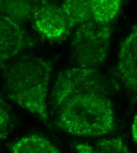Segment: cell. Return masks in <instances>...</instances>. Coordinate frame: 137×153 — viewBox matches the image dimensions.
I'll return each instance as SVG.
<instances>
[{
    "mask_svg": "<svg viewBox=\"0 0 137 153\" xmlns=\"http://www.w3.org/2000/svg\"><path fill=\"white\" fill-rule=\"evenodd\" d=\"M53 67L41 58L23 56L5 68L2 73L6 96L34 115L49 123L47 98Z\"/></svg>",
    "mask_w": 137,
    "mask_h": 153,
    "instance_id": "6da1fadb",
    "label": "cell"
},
{
    "mask_svg": "<svg viewBox=\"0 0 137 153\" xmlns=\"http://www.w3.org/2000/svg\"><path fill=\"white\" fill-rule=\"evenodd\" d=\"M107 87L97 68L74 67L59 74L51 94L53 108L58 110L69 98L85 93H97L106 96Z\"/></svg>",
    "mask_w": 137,
    "mask_h": 153,
    "instance_id": "277c9868",
    "label": "cell"
},
{
    "mask_svg": "<svg viewBox=\"0 0 137 153\" xmlns=\"http://www.w3.org/2000/svg\"><path fill=\"white\" fill-rule=\"evenodd\" d=\"M112 30L109 24L91 20L77 28L70 47V56L75 67L97 68L107 57Z\"/></svg>",
    "mask_w": 137,
    "mask_h": 153,
    "instance_id": "3957f363",
    "label": "cell"
},
{
    "mask_svg": "<svg viewBox=\"0 0 137 153\" xmlns=\"http://www.w3.org/2000/svg\"><path fill=\"white\" fill-rule=\"evenodd\" d=\"M34 40L20 24L0 14V57L4 60L32 47Z\"/></svg>",
    "mask_w": 137,
    "mask_h": 153,
    "instance_id": "8992f818",
    "label": "cell"
},
{
    "mask_svg": "<svg viewBox=\"0 0 137 153\" xmlns=\"http://www.w3.org/2000/svg\"><path fill=\"white\" fill-rule=\"evenodd\" d=\"M16 117L10 105L0 93V140L7 138L14 131Z\"/></svg>",
    "mask_w": 137,
    "mask_h": 153,
    "instance_id": "4fadbf2b",
    "label": "cell"
},
{
    "mask_svg": "<svg viewBox=\"0 0 137 153\" xmlns=\"http://www.w3.org/2000/svg\"><path fill=\"white\" fill-rule=\"evenodd\" d=\"M31 19L35 30L49 40L61 39L70 30L61 7L53 2L38 1Z\"/></svg>",
    "mask_w": 137,
    "mask_h": 153,
    "instance_id": "5b68a950",
    "label": "cell"
},
{
    "mask_svg": "<svg viewBox=\"0 0 137 153\" xmlns=\"http://www.w3.org/2000/svg\"><path fill=\"white\" fill-rule=\"evenodd\" d=\"M38 1L0 0V14L21 24L32 19Z\"/></svg>",
    "mask_w": 137,
    "mask_h": 153,
    "instance_id": "30bf717a",
    "label": "cell"
},
{
    "mask_svg": "<svg viewBox=\"0 0 137 153\" xmlns=\"http://www.w3.org/2000/svg\"><path fill=\"white\" fill-rule=\"evenodd\" d=\"M57 125L63 131L79 137H99L113 130L115 118L110 100L97 93L69 98L57 110Z\"/></svg>",
    "mask_w": 137,
    "mask_h": 153,
    "instance_id": "7a4b0ae2",
    "label": "cell"
},
{
    "mask_svg": "<svg viewBox=\"0 0 137 153\" xmlns=\"http://www.w3.org/2000/svg\"><path fill=\"white\" fill-rule=\"evenodd\" d=\"M78 153H133L120 138H112L94 143H78L74 146Z\"/></svg>",
    "mask_w": 137,
    "mask_h": 153,
    "instance_id": "8fae6325",
    "label": "cell"
},
{
    "mask_svg": "<svg viewBox=\"0 0 137 153\" xmlns=\"http://www.w3.org/2000/svg\"><path fill=\"white\" fill-rule=\"evenodd\" d=\"M5 61H6L5 60H4L2 58H1L0 57V67L2 66V65H3V64H4V63H5Z\"/></svg>",
    "mask_w": 137,
    "mask_h": 153,
    "instance_id": "9a60e30c",
    "label": "cell"
},
{
    "mask_svg": "<svg viewBox=\"0 0 137 153\" xmlns=\"http://www.w3.org/2000/svg\"><path fill=\"white\" fill-rule=\"evenodd\" d=\"M117 70L125 86L137 94V27L121 45Z\"/></svg>",
    "mask_w": 137,
    "mask_h": 153,
    "instance_id": "52a82bcc",
    "label": "cell"
},
{
    "mask_svg": "<svg viewBox=\"0 0 137 153\" xmlns=\"http://www.w3.org/2000/svg\"><path fill=\"white\" fill-rule=\"evenodd\" d=\"M92 20L102 24H109L119 13L120 0H91Z\"/></svg>",
    "mask_w": 137,
    "mask_h": 153,
    "instance_id": "7c38bea8",
    "label": "cell"
},
{
    "mask_svg": "<svg viewBox=\"0 0 137 153\" xmlns=\"http://www.w3.org/2000/svg\"><path fill=\"white\" fill-rule=\"evenodd\" d=\"M12 153H62L47 138L39 134H30L14 143Z\"/></svg>",
    "mask_w": 137,
    "mask_h": 153,
    "instance_id": "9c48e42d",
    "label": "cell"
},
{
    "mask_svg": "<svg viewBox=\"0 0 137 153\" xmlns=\"http://www.w3.org/2000/svg\"><path fill=\"white\" fill-rule=\"evenodd\" d=\"M132 135L135 143L137 144V113L134 118L132 126Z\"/></svg>",
    "mask_w": 137,
    "mask_h": 153,
    "instance_id": "5bb4252c",
    "label": "cell"
},
{
    "mask_svg": "<svg viewBox=\"0 0 137 153\" xmlns=\"http://www.w3.org/2000/svg\"><path fill=\"white\" fill-rule=\"evenodd\" d=\"M69 29L92 20L91 0H69L60 6Z\"/></svg>",
    "mask_w": 137,
    "mask_h": 153,
    "instance_id": "ba28073f",
    "label": "cell"
}]
</instances>
